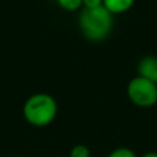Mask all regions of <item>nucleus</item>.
Here are the masks:
<instances>
[{
	"instance_id": "8",
	"label": "nucleus",
	"mask_w": 157,
	"mask_h": 157,
	"mask_svg": "<svg viewBox=\"0 0 157 157\" xmlns=\"http://www.w3.org/2000/svg\"><path fill=\"white\" fill-rule=\"evenodd\" d=\"M108 157H138V156H136V153L132 149L121 146V147H116L114 150H112L108 155Z\"/></svg>"
},
{
	"instance_id": "2",
	"label": "nucleus",
	"mask_w": 157,
	"mask_h": 157,
	"mask_svg": "<svg viewBox=\"0 0 157 157\" xmlns=\"http://www.w3.org/2000/svg\"><path fill=\"white\" fill-rule=\"evenodd\" d=\"M22 113L30 125L44 128L55 120L58 114V103L55 98L46 92L33 94L25 101Z\"/></svg>"
},
{
	"instance_id": "6",
	"label": "nucleus",
	"mask_w": 157,
	"mask_h": 157,
	"mask_svg": "<svg viewBox=\"0 0 157 157\" xmlns=\"http://www.w3.org/2000/svg\"><path fill=\"white\" fill-rule=\"evenodd\" d=\"M61 8L66 11H77L83 7V0H57Z\"/></svg>"
},
{
	"instance_id": "4",
	"label": "nucleus",
	"mask_w": 157,
	"mask_h": 157,
	"mask_svg": "<svg viewBox=\"0 0 157 157\" xmlns=\"http://www.w3.org/2000/svg\"><path fill=\"white\" fill-rule=\"evenodd\" d=\"M136 71H138V76L157 84V57L155 55L144 57L138 62Z\"/></svg>"
},
{
	"instance_id": "5",
	"label": "nucleus",
	"mask_w": 157,
	"mask_h": 157,
	"mask_svg": "<svg viewBox=\"0 0 157 157\" xmlns=\"http://www.w3.org/2000/svg\"><path fill=\"white\" fill-rule=\"evenodd\" d=\"M134 3H135V0H103L102 6L112 15H116V14H123L131 10Z\"/></svg>"
},
{
	"instance_id": "3",
	"label": "nucleus",
	"mask_w": 157,
	"mask_h": 157,
	"mask_svg": "<svg viewBox=\"0 0 157 157\" xmlns=\"http://www.w3.org/2000/svg\"><path fill=\"white\" fill-rule=\"evenodd\" d=\"M127 97L138 108H152L157 103V84L150 80L135 76L127 86Z\"/></svg>"
},
{
	"instance_id": "1",
	"label": "nucleus",
	"mask_w": 157,
	"mask_h": 157,
	"mask_svg": "<svg viewBox=\"0 0 157 157\" xmlns=\"http://www.w3.org/2000/svg\"><path fill=\"white\" fill-rule=\"evenodd\" d=\"M78 28L90 41H102L113 29V15L103 6L95 8H81Z\"/></svg>"
},
{
	"instance_id": "10",
	"label": "nucleus",
	"mask_w": 157,
	"mask_h": 157,
	"mask_svg": "<svg viewBox=\"0 0 157 157\" xmlns=\"http://www.w3.org/2000/svg\"><path fill=\"white\" fill-rule=\"evenodd\" d=\"M141 157H157V152H146V153H144Z\"/></svg>"
},
{
	"instance_id": "11",
	"label": "nucleus",
	"mask_w": 157,
	"mask_h": 157,
	"mask_svg": "<svg viewBox=\"0 0 157 157\" xmlns=\"http://www.w3.org/2000/svg\"><path fill=\"white\" fill-rule=\"evenodd\" d=\"M17 157H26V156H17Z\"/></svg>"
},
{
	"instance_id": "7",
	"label": "nucleus",
	"mask_w": 157,
	"mask_h": 157,
	"mask_svg": "<svg viewBox=\"0 0 157 157\" xmlns=\"http://www.w3.org/2000/svg\"><path fill=\"white\" fill-rule=\"evenodd\" d=\"M69 157H91V152H90L88 146L78 144L72 147L71 153H69Z\"/></svg>"
},
{
	"instance_id": "9",
	"label": "nucleus",
	"mask_w": 157,
	"mask_h": 157,
	"mask_svg": "<svg viewBox=\"0 0 157 157\" xmlns=\"http://www.w3.org/2000/svg\"><path fill=\"white\" fill-rule=\"evenodd\" d=\"M102 4L103 0H83L84 8H95V7H101Z\"/></svg>"
}]
</instances>
